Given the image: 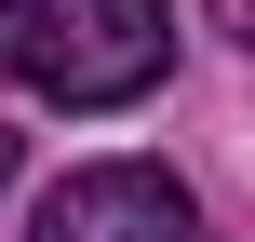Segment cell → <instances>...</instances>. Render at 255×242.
I'll return each instance as SVG.
<instances>
[{
  "mask_svg": "<svg viewBox=\"0 0 255 242\" xmlns=\"http://www.w3.org/2000/svg\"><path fill=\"white\" fill-rule=\"evenodd\" d=\"M0 67L40 108H134L175 67V0H0Z\"/></svg>",
  "mask_w": 255,
  "mask_h": 242,
  "instance_id": "6da1fadb",
  "label": "cell"
},
{
  "mask_svg": "<svg viewBox=\"0 0 255 242\" xmlns=\"http://www.w3.org/2000/svg\"><path fill=\"white\" fill-rule=\"evenodd\" d=\"M27 242H202V202L161 175V162H81Z\"/></svg>",
  "mask_w": 255,
  "mask_h": 242,
  "instance_id": "7a4b0ae2",
  "label": "cell"
},
{
  "mask_svg": "<svg viewBox=\"0 0 255 242\" xmlns=\"http://www.w3.org/2000/svg\"><path fill=\"white\" fill-rule=\"evenodd\" d=\"M215 27H229V40H255V0H215Z\"/></svg>",
  "mask_w": 255,
  "mask_h": 242,
  "instance_id": "3957f363",
  "label": "cell"
},
{
  "mask_svg": "<svg viewBox=\"0 0 255 242\" xmlns=\"http://www.w3.org/2000/svg\"><path fill=\"white\" fill-rule=\"evenodd\" d=\"M0 189H13V135H0Z\"/></svg>",
  "mask_w": 255,
  "mask_h": 242,
  "instance_id": "277c9868",
  "label": "cell"
}]
</instances>
